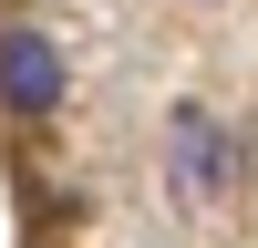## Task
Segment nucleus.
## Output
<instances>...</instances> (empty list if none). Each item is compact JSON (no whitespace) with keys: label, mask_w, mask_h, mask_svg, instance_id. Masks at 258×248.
Instances as JSON below:
<instances>
[{"label":"nucleus","mask_w":258,"mask_h":248,"mask_svg":"<svg viewBox=\"0 0 258 248\" xmlns=\"http://www.w3.org/2000/svg\"><path fill=\"white\" fill-rule=\"evenodd\" d=\"M0 103L11 114H52L62 103V41L52 31H31V21L0 31Z\"/></svg>","instance_id":"nucleus-1"},{"label":"nucleus","mask_w":258,"mask_h":248,"mask_svg":"<svg viewBox=\"0 0 258 248\" xmlns=\"http://www.w3.org/2000/svg\"><path fill=\"white\" fill-rule=\"evenodd\" d=\"M165 165H176V197H186V207H217V197H227V176H238V145H227V124L176 114V135H165Z\"/></svg>","instance_id":"nucleus-2"}]
</instances>
